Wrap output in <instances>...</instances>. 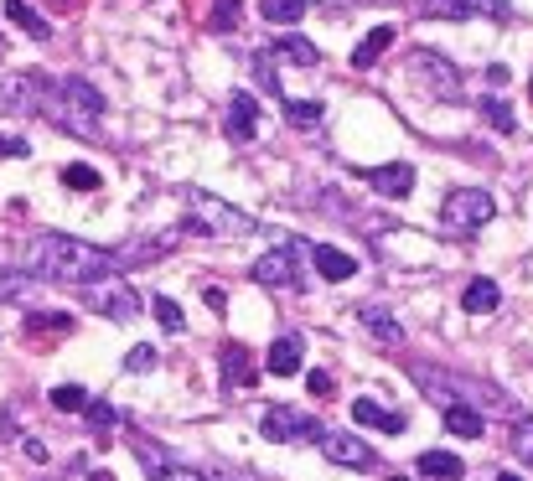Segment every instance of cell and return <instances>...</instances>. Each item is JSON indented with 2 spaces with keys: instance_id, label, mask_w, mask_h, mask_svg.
Listing matches in <instances>:
<instances>
[{
  "instance_id": "obj_46",
  "label": "cell",
  "mask_w": 533,
  "mask_h": 481,
  "mask_svg": "<svg viewBox=\"0 0 533 481\" xmlns=\"http://www.w3.org/2000/svg\"><path fill=\"white\" fill-rule=\"evenodd\" d=\"M497 481H518V476H513V471H508V476H497Z\"/></svg>"
},
{
  "instance_id": "obj_39",
  "label": "cell",
  "mask_w": 533,
  "mask_h": 481,
  "mask_svg": "<svg viewBox=\"0 0 533 481\" xmlns=\"http://www.w3.org/2000/svg\"><path fill=\"white\" fill-rule=\"evenodd\" d=\"M513 450L533 466V419H518V430H513Z\"/></svg>"
},
{
  "instance_id": "obj_48",
  "label": "cell",
  "mask_w": 533,
  "mask_h": 481,
  "mask_svg": "<svg viewBox=\"0 0 533 481\" xmlns=\"http://www.w3.org/2000/svg\"><path fill=\"white\" fill-rule=\"evenodd\" d=\"M0 52H6V37H0Z\"/></svg>"
},
{
  "instance_id": "obj_1",
  "label": "cell",
  "mask_w": 533,
  "mask_h": 481,
  "mask_svg": "<svg viewBox=\"0 0 533 481\" xmlns=\"http://www.w3.org/2000/svg\"><path fill=\"white\" fill-rule=\"evenodd\" d=\"M16 269L32 280H47V285H94V280L114 275V254L83 244V238H68V233H37V238H26Z\"/></svg>"
},
{
  "instance_id": "obj_18",
  "label": "cell",
  "mask_w": 533,
  "mask_h": 481,
  "mask_svg": "<svg viewBox=\"0 0 533 481\" xmlns=\"http://www.w3.org/2000/svg\"><path fill=\"white\" fill-rule=\"evenodd\" d=\"M461 306H466L471 316H492V311L502 306L497 280H471V285H466V295H461Z\"/></svg>"
},
{
  "instance_id": "obj_13",
  "label": "cell",
  "mask_w": 533,
  "mask_h": 481,
  "mask_svg": "<svg viewBox=\"0 0 533 481\" xmlns=\"http://www.w3.org/2000/svg\"><path fill=\"white\" fill-rule=\"evenodd\" d=\"M363 182H368L373 192H383V197H409V192H414V166H409V161L373 166V171H363Z\"/></svg>"
},
{
  "instance_id": "obj_20",
  "label": "cell",
  "mask_w": 533,
  "mask_h": 481,
  "mask_svg": "<svg viewBox=\"0 0 533 481\" xmlns=\"http://www.w3.org/2000/svg\"><path fill=\"white\" fill-rule=\"evenodd\" d=\"M352 419H358V425H373V430H389V435L404 430V414H389V409L373 404V399H358V404H352Z\"/></svg>"
},
{
  "instance_id": "obj_44",
  "label": "cell",
  "mask_w": 533,
  "mask_h": 481,
  "mask_svg": "<svg viewBox=\"0 0 533 481\" xmlns=\"http://www.w3.org/2000/svg\"><path fill=\"white\" fill-rule=\"evenodd\" d=\"M207 306H213V311L223 316V311H228V295H223V290H207Z\"/></svg>"
},
{
  "instance_id": "obj_7",
  "label": "cell",
  "mask_w": 533,
  "mask_h": 481,
  "mask_svg": "<svg viewBox=\"0 0 533 481\" xmlns=\"http://www.w3.org/2000/svg\"><path fill=\"white\" fill-rule=\"evenodd\" d=\"M88 306H94L99 316H109V321H135L140 316V295L120 275H104V280L88 285Z\"/></svg>"
},
{
  "instance_id": "obj_16",
  "label": "cell",
  "mask_w": 533,
  "mask_h": 481,
  "mask_svg": "<svg viewBox=\"0 0 533 481\" xmlns=\"http://www.w3.org/2000/svg\"><path fill=\"white\" fill-rule=\"evenodd\" d=\"M301 254L316 264L321 280H352V275H358V259L342 254V249H332V244H316V249H301Z\"/></svg>"
},
{
  "instance_id": "obj_29",
  "label": "cell",
  "mask_w": 533,
  "mask_h": 481,
  "mask_svg": "<svg viewBox=\"0 0 533 481\" xmlns=\"http://www.w3.org/2000/svg\"><path fill=\"white\" fill-rule=\"evenodd\" d=\"M239 21H244V6H239V0H213V16H207V26H213V32H233Z\"/></svg>"
},
{
  "instance_id": "obj_35",
  "label": "cell",
  "mask_w": 533,
  "mask_h": 481,
  "mask_svg": "<svg viewBox=\"0 0 533 481\" xmlns=\"http://www.w3.org/2000/svg\"><path fill=\"white\" fill-rule=\"evenodd\" d=\"M482 114L492 119V130H502V135H508V130H513V109H508V104H502V99H482Z\"/></svg>"
},
{
  "instance_id": "obj_38",
  "label": "cell",
  "mask_w": 533,
  "mask_h": 481,
  "mask_svg": "<svg viewBox=\"0 0 533 481\" xmlns=\"http://www.w3.org/2000/svg\"><path fill=\"white\" fill-rule=\"evenodd\" d=\"M156 363H161V352H156V347H135V352L125 357V368H130V373H151Z\"/></svg>"
},
{
  "instance_id": "obj_8",
  "label": "cell",
  "mask_w": 533,
  "mask_h": 481,
  "mask_svg": "<svg viewBox=\"0 0 533 481\" xmlns=\"http://www.w3.org/2000/svg\"><path fill=\"white\" fill-rule=\"evenodd\" d=\"M42 88H47L42 73H6V78H0V114H6V119L37 114L42 109Z\"/></svg>"
},
{
  "instance_id": "obj_27",
  "label": "cell",
  "mask_w": 533,
  "mask_h": 481,
  "mask_svg": "<svg viewBox=\"0 0 533 481\" xmlns=\"http://www.w3.org/2000/svg\"><path fill=\"white\" fill-rule=\"evenodd\" d=\"M280 104H285L290 125H321V114H327V109H321V99H280Z\"/></svg>"
},
{
  "instance_id": "obj_23",
  "label": "cell",
  "mask_w": 533,
  "mask_h": 481,
  "mask_svg": "<svg viewBox=\"0 0 533 481\" xmlns=\"http://www.w3.org/2000/svg\"><path fill=\"white\" fill-rule=\"evenodd\" d=\"M6 16H11V21H16V26H21V32L32 37V42H47V37H52V26H47V21H42L32 6H26V0H6Z\"/></svg>"
},
{
  "instance_id": "obj_47",
  "label": "cell",
  "mask_w": 533,
  "mask_h": 481,
  "mask_svg": "<svg viewBox=\"0 0 533 481\" xmlns=\"http://www.w3.org/2000/svg\"><path fill=\"white\" fill-rule=\"evenodd\" d=\"M389 481H409V476H389Z\"/></svg>"
},
{
  "instance_id": "obj_30",
  "label": "cell",
  "mask_w": 533,
  "mask_h": 481,
  "mask_svg": "<svg viewBox=\"0 0 533 481\" xmlns=\"http://www.w3.org/2000/svg\"><path fill=\"white\" fill-rule=\"evenodd\" d=\"M63 187H73V192H94V187H99V171L88 166V161H73V166H63Z\"/></svg>"
},
{
  "instance_id": "obj_19",
  "label": "cell",
  "mask_w": 533,
  "mask_h": 481,
  "mask_svg": "<svg viewBox=\"0 0 533 481\" xmlns=\"http://www.w3.org/2000/svg\"><path fill=\"white\" fill-rule=\"evenodd\" d=\"M223 383H228V388H233V383H239V388H249V383H254L249 347H239V342H228V347H223Z\"/></svg>"
},
{
  "instance_id": "obj_43",
  "label": "cell",
  "mask_w": 533,
  "mask_h": 481,
  "mask_svg": "<svg viewBox=\"0 0 533 481\" xmlns=\"http://www.w3.org/2000/svg\"><path fill=\"white\" fill-rule=\"evenodd\" d=\"M306 383H311V394H316V399H327V394H332V378H327V373H311Z\"/></svg>"
},
{
  "instance_id": "obj_10",
  "label": "cell",
  "mask_w": 533,
  "mask_h": 481,
  "mask_svg": "<svg viewBox=\"0 0 533 481\" xmlns=\"http://www.w3.org/2000/svg\"><path fill=\"white\" fill-rule=\"evenodd\" d=\"M414 73H420V78H425V83H430L446 104H456V99H461V73H456L451 57H440V52H414Z\"/></svg>"
},
{
  "instance_id": "obj_3",
  "label": "cell",
  "mask_w": 533,
  "mask_h": 481,
  "mask_svg": "<svg viewBox=\"0 0 533 481\" xmlns=\"http://www.w3.org/2000/svg\"><path fill=\"white\" fill-rule=\"evenodd\" d=\"M409 373H414V383L425 388V399H435L440 409L466 404V409H477L482 419H487V414H513V399L497 394V388L482 383V378H466V373H456V368H430V363H414Z\"/></svg>"
},
{
  "instance_id": "obj_2",
  "label": "cell",
  "mask_w": 533,
  "mask_h": 481,
  "mask_svg": "<svg viewBox=\"0 0 533 481\" xmlns=\"http://www.w3.org/2000/svg\"><path fill=\"white\" fill-rule=\"evenodd\" d=\"M57 130H68L78 140H99V119H104V94L94 83H83V78H47L42 88V109Z\"/></svg>"
},
{
  "instance_id": "obj_42",
  "label": "cell",
  "mask_w": 533,
  "mask_h": 481,
  "mask_svg": "<svg viewBox=\"0 0 533 481\" xmlns=\"http://www.w3.org/2000/svg\"><path fill=\"white\" fill-rule=\"evenodd\" d=\"M0 156H32V145H26V140H11V135H0Z\"/></svg>"
},
{
  "instance_id": "obj_17",
  "label": "cell",
  "mask_w": 533,
  "mask_h": 481,
  "mask_svg": "<svg viewBox=\"0 0 533 481\" xmlns=\"http://www.w3.org/2000/svg\"><path fill=\"white\" fill-rule=\"evenodd\" d=\"M389 47H394V26L383 21V26H373V32H368L358 47H352V68H358V73H368V68H373V63H378V57L389 52Z\"/></svg>"
},
{
  "instance_id": "obj_22",
  "label": "cell",
  "mask_w": 533,
  "mask_h": 481,
  "mask_svg": "<svg viewBox=\"0 0 533 481\" xmlns=\"http://www.w3.org/2000/svg\"><path fill=\"white\" fill-rule=\"evenodd\" d=\"M270 373H275V378L301 373V337H280V342L270 347Z\"/></svg>"
},
{
  "instance_id": "obj_49",
  "label": "cell",
  "mask_w": 533,
  "mask_h": 481,
  "mask_svg": "<svg viewBox=\"0 0 533 481\" xmlns=\"http://www.w3.org/2000/svg\"><path fill=\"white\" fill-rule=\"evenodd\" d=\"M528 94H533V83H528Z\"/></svg>"
},
{
  "instance_id": "obj_15",
  "label": "cell",
  "mask_w": 533,
  "mask_h": 481,
  "mask_svg": "<svg viewBox=\"0 0 533 481\" xmlns=\"http://www.w3.org/2000/svg\"><path fill=\"white\" fill-rule=\"evenodd\" d=\"M358 321L368 326V332L383 342V347H404V326L389 306H378V300H368V306H358Z\"/></svg>"
},
{
  "instance_id": "obj_9",
  "label": "cell",
  "mask_w": 533,
  "mask_h": 481,
  "mask_svg": "<svg viewBox=\"0 0 533 481\" xmlns=\"http://www.w3.org/2000/svg\"><path fill=\"white\" fill-rule=\"evenodd\" d=\"M425 16H440V21H471V16H492V21H508V0H420Z\"/></svg>"
},
{
  "instance_id": "obj_37",
  "label": "cell",
  "mask_w": 533,
  "mask_h": 481,
  "mask_svg": "<svg viewBox=\"0 0 533 481\" xmlns=\"http://www.w3.org/2000/svg\"><path fill=\"white\" fill-rule=\"evenodd\" d=\"M26 332H73V321L68 316H26Z\"/></svg>"
},
{
  "instance_id": "obj_5",
  "label": "cell",
  "mask_w": 533,
  "mask_h": 481,
  "mask_svg": "<svg viewBox=\"0 0 533 481\" xmlns=\"http://www.w3.org/2000/svg\"><path fill=\"white\" fill-rule=\"evenodd\" d=\"M497 218V202H492V192H482V187H456L451 197H446V207H440V223H446L451 233H477L482 223H492Z\"/></svg>"
},
{
  "instance_id": "obj_40",
  "label": "cell",
  "mask_w": 533,
  "mask_h": 481,
  "mask_svg": "<svg viewBox=\"0 0 533 481\" xmlns=\"http://www.w3.org/2000/svg\"><path fill=\"white\" fill-rule=\"evenodd\" d=\"M151 481H202L192 466H182V461H171V466H161V471H151Z\"/></svg>"
},
{
  "instance_id": "obj_45",
  "label": "cell",
  "mask_w": 533,
  "mask_h": 481,
  "mask_svg": "<svg viewBox=\"0 0 533 481\" xmlns=\"http://www.w3.org/2000/svg\"><path fill=\"white\" fill-rule=\"evenodd\" d=\"M88 481H114V476H109V471H94V476H88Z\"/></svg>"
},
{
  "instance_id": "obj_34",
  "label": "cell",
  "mask_w": 533,
  "mask_h": 481,
  "mask_svg": "<svg viewBox=\"0 0 533 481\" xmlns=\"http://www.w3.org/2000/svg\"><path fill=\"white\" fill-rule=\"evenodd\" d=\"M254 78H259V83L280 99V73H275V63H270V52H254Z\"/></svg>"
},
{
  "instance_id": "obj_36",
  "label": "cell",
  "mask_w": 533,
  "mask_h": 481,
  "mask_svg": "<svg viewBox=\"0 0 533 481\" xmlns=\"http://www.w3.org/2000/svg\"><path fill=\"white\" fill-rule=\"evenodd\" d=\"M83 414H88V425H94V430H109L114 419H120V414H114V404H99V399H88Z\"/></svg>"
},
{
  "instance_id": "obj_31",
  "label": "cell",
  "mask_w": 533,
  "mask_h": 481,
  "mask_svg": "<svg viewBox=\"0 0 533 481\" xmlns=\"http://www.w3.org/2000/svg\"><path fill=\"white\" fill-rule=\"evenodd\" d=\"M32 275H21V269H0V300H21V295H32Z\"/></svg>"
},
{
  "instance_id": "obj_28",
  "label": "cell",
  "mask_w": 533,
  "mask_h": 481,
  "mask_svg": "<svg viewBox=\"0 0 533 481\" xmlns=\"http://www.w3.org/2000/svg\"><path fill=\"white\" fill-rule=\"evenodd\" d=\"M83 404H88V388H83V383H57V388H52V409L83 414Z\"/></svg>"
},
{
  "instance_id": "obj_11",
  "label": "cell",
  "mask_w": 533,
  "mask_h": 481,
  "mask_svg": "<svg viewBox=\"0 0 533 481\" xmlns=\"http://www.w3.org/2000/svg\"><path fill=\"white\" fill-rule=\"evenodd\" d=\"M254 280L264 290H301V269H295V249H270L254 264Z\"/></svg>"
},
{
  "instance_id": "obj_4",
  "label": "cell",
  "mask_w": 533,
  "mask_h": 481,
  "mask_svg": "<svg viewBox=\"0 0 533 481\" xmlns=\"http://www.w3.org/2000/svg\"><path fill=\"white\" fill-rule=\"evenodd\" d=\"M182 202H187V213H192V233H207V238H249L254 233V218L249 213H239L233 202H223V197H213V192H182Z\"/></svg>"
},
{
  "instance_id": "obj_26",
  "label": "cell",
  "mask_w": 533,
  "mask_h": 481,
  "mask_svg": "<svg viewBox=\"0 0 533 481\" xmlns=\"http://www.w3.org/2000/svg\"><path fill=\"white\" fill-rule=\"evenodd\" d=\"M270 57H290V63H301V68H311V63H316V57H321V52H316V47H311L306 37H285V42H275V47H270Z\"/></svg>"
},
{
  "instance_id": "obj_32",
  "label": "cell",
  "mask_w": 533,
  "mask_h": 481,
  "mask_svg": "<svg viewBox=\"0 0 533 481\" xmlns=\"http://www.w3.org/2000/svg\"><path fill=\"white\" fill-rule=\"evenodd\" d=\"M151 311H156V321L166 326V332H182V326H187L182 306H176V300H171V295H156V300H151Z\"/></svg>"
},
{
  "instance_id": "obj_12",
  "label": "cell",
  "mask_w": 533,
  "mask_h": 481,
  "mask_svg": "<svg viewBox=\"0 0 533 481\" xmlns=\"http://www.w3.org/2000/svg\"><path fill=\"white\" fill-rule=\"evenodd\" d=\"M316 440H321V456H327L332 466H352V471H358V466H373V450H368L358 435H347V430H321Z\"/></svg>"
},
{
  "instance_id": "obj_14",
  "label": "cell",
  "mask_w": 533,
  "mask_h": 481,
  "mask_svg": "<svg viewBox=\"0 0 533 481\" xmlns=\"http://www.w3.org/2000/svg\"><path fill=\"white\" fill-rule=\"evenodd\" d=\"M223 130H228V140H254V130H259V109H254V99L249 94H239L233 88V99H228V114H223Z\"/></svg>"
},
{
  "instance_id": "obj_6",
  "label": "cell",
  "mask_w": 533,
  "mask_h": 481,
  "mask_svg": "<svg viewBox=\"0 0 533 481\" xmlns=\"http://www.w3.org/2000/svg\"><path fill=\"white\" fill-rule=\"evenodd\" d=\"M259 435H264V440H275V445H301V440H316L321 425H316L311 414H301V409L275 404V409H264V414H259Z\"/></svg>"
},
{
  "instance_id": "obj_41",
  "label": "cell",
  "mask_w": 533,
  "mask_h": 481,
  "mask_svg": "<svg viewBox=\"0 0 533 481\" xmlns=\"http://www.w3.org/2000/svg\"><path fill=\"white\" fill-rule=\"evenodd\" d=\"M202 481H259V476H254V471H239V466H213Z\"/></svg>"
},
{
  "instance_id": "obj_24",
  "label": "cell",
  "mask_w": 533,
  "mask_h": 481,
  "mask_svg": "<svg viewBox=\"0 0 533 481\" xmlns=\"http://www.w3.org/2000/svg\"><path fill=\"white\" fill-rule=\"evenodd\" d=\"M446 430L461 435V440H477V435L487 430V419H482L477 409H466V404H451V409H446Z\"/></svg>"
},
{
  "instance_id": "obj_25",
  "label": "cell",
  "mask_w": 533,
  "mask_h": 481,
  "mask_svg": "<svg viewBox=\"0 0 533 481\" xmlns=\"http://www.w3.org/2000/svg\"><path fill=\"white\" fill-rule=\"evenodd\" d=\"M259 16L270 26H295L306 16V0H259Z\"/></svg>"
},
{
  "instance_id": "obj_21",
  "label": "cell",
  "mask_w": 533,
  "mask_h": 481,
  "mask_svg": "<svg viewBox=\"0 0 533 481\" xmlns=\"http://www.w3.org/2000/svg\"><path fill=\"white\" fill-rule=\"evenodd\" d=\"M420 471H425L430 481H461V476H466V466L451 456V450H425V456H420Z\"/></svg>"
},
{
  "instance_id": "obj_33",
  "label": "cell",
  "mask_w": 533,
  "mask_h": 481,
  "mask_svg": "<svg viewBox=\"0 0 533 481\" xmlns=\"http://www.w3.org/2000/svg\"><path fill=\"white\" fill-rule=\"evenodd\" d=\"M135 456L145 461V476H151V471H161V466H171V456H166L161 445H151V440H135Z\"/></svg>"
}]
</instances>
